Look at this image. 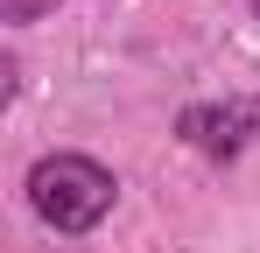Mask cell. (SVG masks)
Segmentation results:
<instances>
[{
  "label": "cell",
  "instance_id": "cell-1",
  "mask_svg": "<svg viewBox=\"0 0 260 253\" xmlns=\"http://www.w3.org/2000/svg\"><path fill=\"white\" fill-rule=\"evenodd\" d=\"M113 197H120V176L91 155H71V148H56L28 169V211L49 232H91L113 211Z\"/></svg>",
  "mask_w": 260,
  "mask_h": 253
},
{
  "label": "cell",
  "instance_id": "cell-2",
  "mask_svg": "<svg viewBox=\"0 0 260 253\" xmlns=\"http://www.w3.org/2000/svg\"><path fill=\"white\" fill-rule=\"evenodd\" d=\"M176 134H183V148L232 162L260 141V99H197V106L176 113Z\"/></svg>",
  "mask_w": 260,
  "mask_h": 253
},
{
  "label": "cell",
  "instance_id": "cell-3",
  "mask_svg": "<svg viewBox=\"0 0 260 253\" xmlns=\"http://www.w3.org/2000/svg\"><path fill=\"white\" fill-rule=\"evenodd\" d=\"M36 14H56V0H0V21H7V28H21V21H36Z\"/></svg>",
  "mask_w": 260,
  "mask_h": 253
},
{
  "label": "cell",
  "instance_id": "cell-4",
  "mask_svg": "<svg viewBox=\"0 0 260 253\" xmlns=\"http://www.w3.org/2000/svg\"><path fill=\"white\" fill-rule=\"evenodd\" d=\"M253 14H260V0H253Z\"/></svg>",
  "mask_w": 260,
  "mask_h": 253
}]
</instances>
